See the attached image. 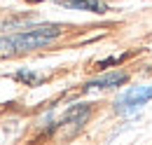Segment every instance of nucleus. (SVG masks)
I'll return each mask as SVG.
<instances>
[{
	"label": "nucleus",
	"mask_w": 152,
	"mask_h": 145,
	"mask_svg": "<svg viewBox=\"0 0 152 145\" xmlns=\"http://www.w3.org/2000/svg\"><path fill=\"white\" fill-rule=\"evenodd\" d=\"M61 35V26H40V28H31V31H21L14 35L0 37V59L2 56H17L31 49H38L49 45L54 37Z\"/></svg>",
	"instance_id": "1"
},
{
	"label": "nucleus",
	"mask_w": 152,
	"mask_h": 145,
	"mask_svg": "<svg viewBox=\"0 0 152 145\" xmlns=\"http://www.w3.org/2000/svg\"><path fill=\"white\" fill-rule=\"evenodd\" d=\"M89 105H75L73 110H68L66 115H63V119L58 122V133L61 136H73L75 131L82 129V124L87 122V117H89Z\"/></svg>",
	"instance_id": "3"
},
{
	"label": "nucleus",
	"mask_w": 152,
	"mask_h": 145,
	"mask_svg": "<svg viewBox=\"0 0 152 145\" xmlns=\"http://www.w3.org/2000/svg\"><path fill=\"white\" fill-rule=\"evenodd\" d=\"M126 82V72H110V75H103L94 82H89L84 89H110V87H122Z\"/></svg>",
	"instance_id": "5"
},
{
	"label": "nucleus",
	"mask_w": 152,
	"mask_h": 145,
	"mask_svg": "<svg viewBox=\"0 0 152 145\" xmlns=\"http://www.w3.org/2000/svg\"><path fill=\"white\" fill-rule=\"evenodd\" d=\"M17 80L31 84V87H35V84H40V82H45L47 77H45V75H35V72H31V70H21V72H17Z\"/></svg>",
	"instance_id": "6"
},
{
	"label": "nucleus",
	"mask_w": 152,
	"mask_h": 145,
	"mask_svg": "<svg viewBox=\"0 0 152 145\" xmlns=\"http://www.w3.org/2000/svg\"><path fill=\"white\" fill-rule=\"evenodd\" d=\"M150 98H152V87H136V89H129L115 103V110L119 115H129V112H136L140 105H145Z\"/></svg>",
	"instance_id": "2"
},
{
	"label": "nucleus",
	"mask_w": 152,
	"mask_h": 145,
	"mask_svg": "<svg viewBox=\"0 0 152 145\" xmlns=\"http://www.w3.org/2000/svg\"><path fill=\"white\" fill-rule=\"evenodd\" d=\"M56 2L70 10H84V12H98V14L108 10V5L103 0H56Z\"/></svg>",
	"instance_id": "4"
}]
</instances>
